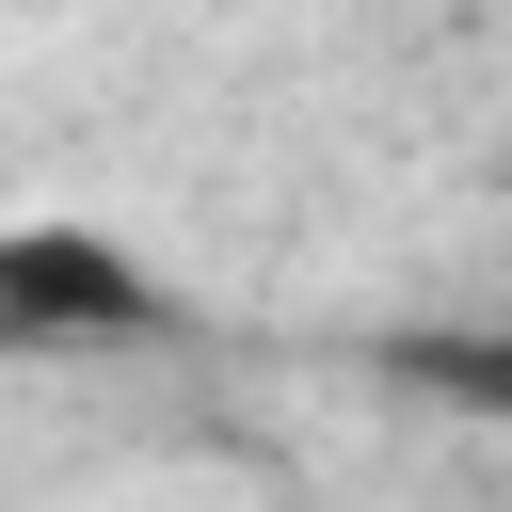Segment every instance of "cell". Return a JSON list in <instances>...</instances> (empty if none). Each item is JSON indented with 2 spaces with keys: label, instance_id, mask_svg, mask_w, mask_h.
<instances>
[{
  "label": "cell",
  "instance_id": "cell-2",
  "mask_svg": "<svg viewBox=\"0 0 512 512\" xmlns=\"http://www.w3.org/2000/svg\"><path fill=\"white\" fill-rule=\"evenodd\" d=\"M416 368H464V400H496V416H512V352H416Z\"/></svg>",
  "mask_w": 512,
  "mask_h": 512
},
{
  "label": "cell",
  "instance_id": "cell-1",
  "mask_svg": "<svg viewBox=\"0 0 512 512\" xmlns=\"http://www.w3.org/2000/svg\"><path fill=\"white\" fill-rule=\"evenodd\" d=\"M144 320H160V288L112 240H80V224H16L0 240V336H144Z\"/></svg>",
  "mask_w": 512,
  "mask_h": 512
}]
</instances>
